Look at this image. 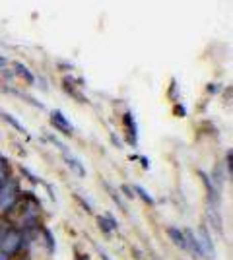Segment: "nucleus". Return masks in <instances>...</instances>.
<instances>
[{
  "label": "nucleus",
  "instance_id": "412c9836",
  "mask_svg": "<svg viewBox=\"0 0 233 260\" xmlns=\"http://www.w3.org/2000/svg\"><path fill=\"white\" fill-rule=\"evenodd\" d=\"M18 260H31V258H29V256L25 254V256H20V258H18Z\"/></svg>",
  "mask_w": 233,
  "mask_h": 260
},
{
  "label": "nucleus",
  "instance_id": "f3484780",
  "mask_svg": "<svg viewBox=\"0 0 233 260\" xmlns=\"http://www.w3.org/2000/svg\"><path fill=\"white\" fill-rule=\"evenodd\" d=\"M175 113H177V115H185L187 111H185V107H183V105H177V107H175Z\"/></svg>",
  "mask_w": 233,
  "mask_h": 260
},
{
  "label": "nucleus",
  "instance_id": "6ab92c4d",
  "mask_svg": "<svg viewBox=\"0 0 233 260\" xmlns=\"http://www.w3.org/2000/svg\"><path fill=\"white\" fill-rule=\"evenodd\" d=\"M0 260H12L8 254H4V252H0Z\"/></svg>",
  "mask_w": 233,
  "mask_h": 260
},
{
  "label": "nucleus",
  "instance_id": "a211bd4d",
  "mask_svg": "<svg viewBox=\"0 0 233 260\" xmlns=\"http://www.w3.org/2000/svg\"><path fill=\"white\" fill-rule=\"evenodd\" d=\"M142 165H144V169H148V167H150V161H148L146 157H142Z\"/></svg>",
  "mask_w": 233,
  "mask_h": 260
},
{
  "label": "nucleus",
  "instance_id": "4be33fe9",
  "mask_svg": "<svg viewBox=\"0 0 233 260\" xmlns=\"http://www.w3.org/2000/svg\"><path fill=\"white\" fill-rule=\"evenodd\" d=\"M78 260H88V258H86V256H80V258H78Z\"/></svg>",
  "mask_w": 233,
  "mask_h": 260
},
{
  "label": "nucleus",
  "instance_id": "20e7f679",
  "mask_svg": "<svg viewBox=\"0 0 233 260\" xmlns=\"http://www.w3.org/2000/svg\"><path fill=\"white\" fill-rule=\"evenodd\" d=\"M122 122L126 126V134H128V142L136 144L138 142V128H136V120H134L132 113H124L122 115Z\"/></svg>",
  "mask_w": 233,
  "mask_h": 260
},
{
  "label": "nucleus",
  "instance_id": "7ed1b4c3",
  "mask_svg": "<svg viewBox=\"0 0 233 260\" xmlns=\"http://www.w3.org/2000/svg\"><path fill=\"white\" fill-rule=\"evenodd\" d=\"M51 124L55 126L58 132H62V134H66V136H70L72 134V124L68 122V119L60 113V111H53L51 113Z\"/></svg>",
  "mask_w": 233,
  "mask_h": 260
},
{
  "label": "nucleus",
  "instance_id": "0eeeda50",
  "mask_svg": "<svg viewBox=\"0 0 233 260\" xmlns=\"http://www.w3.org/2000/svg\"><path fill=\"white\" fill-rule=\"evenodd\" d=\"M167 235H169V239L177 245L179 249H187V239H185V233H183V231H179L177 228H169L167 229Z\"/></svg>",
  "mask_w": 233,
  "mask_h": 260
},
{
  "label": "nucleus",
  "instance_id": "f03ea898",
  "mask_svg": "<svg viewBox=\"0 0 233 260\" xmlns=\"http://www.w3.org/2000/svg\"><path fill=\"white\" fill-rule=\"evenodd\" d=\"M20 198H22L20 181L16 177H10L6 183L0 186V216L12 212L14 208L18 206Z\"/></svg>",
  "mask_w": 233,
  "mask_h": 260
},
{
  "label": "nucleus",
  "instance_id": "6e6552de",
  "mask_svg": "<svg viewBox=\"0 0 233 260\" xmlns=\"http://www.w3.org/2000/svg\"><path fill=\"white\" fill-rule=\"evenodd\" d=\"M97 223H99V229L105 233V235H109L113 229L119 228V223H117L111 216H103V217L99 216V217H97Z\"/></svg>",
  "mask_w": 233,
  "mask_h": 260
},
{
  "label": "nucleus",
  "instance_id": "423d86ee",
  "mask_svg": "<svg viewBox=\"0 0 233 260\" xmlns=\"http://www.w3.org/2000/svg\"><path fill=\"white\" fill-rule=\"evenodd\" d=\"M185 239H187V247H190L192 252H196V256H204V254H206L204 249H202V245H200L198 237H194L192 231H187V233H185Z\"/></svg>",
  "mask_w": 233,
  "mask_h": 260
},
{
  "label": "nucleus",
  "instance_id": "dca6fc26",
  "mask_svg": "<svg viewBox=\"0 0 233 260\" xmlns=\"http://www.w3.org/2000/svg\"><path fill=\"white\" fill-rule=\"evenodd\" d=\"M121 190L124 192V194H126V198H134V190L130 188V186H126V184H124Z\"/></svg>",
  "mask_w": 233,
  "mask_h": 260
},
{
  "label": "nucleus",
  "instance_id": "2eb2a0df",
  "mask_svg": "<svg viewBox=\"0 0 233 260\" xmlns=\"http://www.w3.org/2000/svg\"><path fill=\"white\" fill-rule=\"evenodd\" d=\"M109 192H111V198H113V200H115V202H117V204H119V208H121L122 212H128V210H126V204H124V202H122V200H121V196L117 194V192H115L113 188H109Z\"/></svg>",
  "mask_w": 233,
  "mask_h": 260
},
{
  "label": "nucleus",
  "instance_id": "9b49d317",
  "mask_svg": "<svg viewBox=\"0 0 233 260\" xmlns=\"http://www.w3.org/2000/svg\"><path fill=\"white\" fill-rule=\"evenodd\" d=\"M132 190H134V192H136V194H140V198L144 200L146 204H150V206H154V198L150 196V192L146 190L144 186H140V184H134V188H132ZM136 194H134V196H136Z\"/></svg>",
  "mask_w": 233,
  "mask_h": 260
},
{
  "label": "nucleus",
  "instance_id": "f8f14e48",
  "mask_svg": "<svg viewBox=\"0 0 233 260\" xmlns=\"http://www.w3.org/2000/svg\"><path fill=\"white\" fill-rule=\"evenodd\" d=\"M0 115H2V119L6 120V122H10V124L16 130H20V132H25V128H23L22 124H20V120L16 119V117H12L10 113H4V111H0Z\"/></svg>",
  "mask_w": 233,
  "mask_h": 260
},
{
  "label": "nucleus",
  "instance_id": "4468645a",
  "mask_svg": "<svg viewBox=\"0 0 233 260\" xmlns=\"http://www.w3.org/2000/svg\"><path fill=\"white\" fill-rule=\"evenodd\" d=\"M41 233H43L45 243H47V249H49V252H55V241H53V235H51V231L43 228V229H41Z\"/></svg>",
  "mask_w": 233,
  "mask_h": 260
},
{
  "label": "nucleus",
  "instance_id": "39448f33",
  "mask_svg": "<svg viewBox=\"0 0 233 260\" xmlns=\"http://www.w3.org/2000/svg\"><path fill=\"white\" fill-rule=\"evenodd\" d=\"M200 245H202V249H204V252H210V258H214L216 256V249H214V243H212V239H210V233H208V229L204 228H200Z\"/></svg>",
  "mask_w": 233,
  "mask_h": 260
},
{
  "label": "nucleus",
  "instance_id": "5701e85b",
  "mask_svg": "<svg viewBox=\"0 0 233 260\" xmlns=\"http://www.w3.org/2000/svg\"><path fill=\"white\" fill-rule=\"evenodd\" d=\"M0 64H4V58H0Z\"/></svg>",
  "mask_w": 233,
  "mask_h": 260
},
{
  "label": "nucleus",
  "instance_id": "9d476101",
  "mask_svg": "<svg viewBox=\"0 0 233 260\" xmlns=\"http://www.w3.org/2000/svg\"><path fill=\"white\" fill-rule=\"evenodd\" d=\"M12 177V173H10V163L6 161L4 157H0V186L6 183L8 179Z\"/></svg>",
  "mask_w": 233,
  "mask_h": 260
},
{
  "label": "nucleus",
  "instance_id": "1a4fd4ad",
  "mask_svg": "<svg viewBox=\"0 0 233 260\" xmlns=\"http://www.w3.org/2000/svg\"><path fill=\"white\" fill-rule=\"evenodd\" d=\"M14 68H16V74L25 80V84H29V86H31V84L35 82V76L29 72V68H27L25 64H22V62H16V64H14Z\"/></svg>",
  "mask_w": 233,
  "mask_h": 260
},
{
  "label": "nucleus",
  "instance_id": "f257e3e1",
  "mask_svg": "<svg viewBox=\"0 0 233 260\" xmlns=\"http://www.w3.org/2000/svg\"><path fill=\"white\" fill-rule=\"evenodd\" d=\"M23 249V233L10 219H0V252L16 256Z\"/></svg>",
  "mask_w": 233,
  "mask_h": 260
},
{
  "label": "nucleus",
  "instance_id": "aec40b11",
  "mask_svg": "<svg viewBox=\"0 0 233 260\" xmlns=\"http://www.w3.org/2000/svg\"><path fill=\"white\" fill-rule=\"evenodd\" d=\"M101 260H109V256H107L105 252H101Z\"/></svg>",
  "mask_w": 233,
  "mask_h": 260
},
{
  "label": "nucleus",
  "instance_id": "ddd939ff",
  "mask_svg": "<svg viewBox=\"0 0 233 260\" xmlns=\"http://www.w3.org/2000/svg\"><path fill=\"white\" fill-rule=\"evenodd\" d=\"M66 163H68V167H72V169H74L80 177H86V169L80 165V161H78V159H74V157H66Z\"/></svg>",
  "mask_w": 233,
  "mask_h": 260
}]
</instances>
